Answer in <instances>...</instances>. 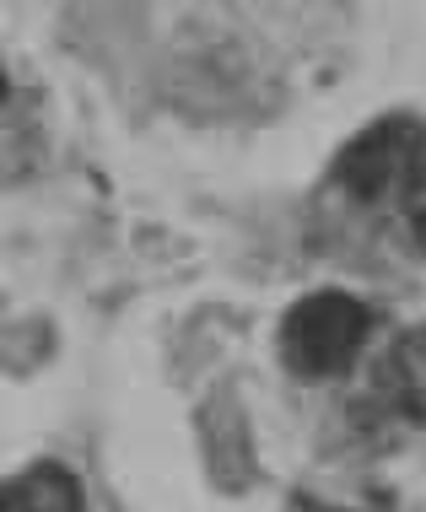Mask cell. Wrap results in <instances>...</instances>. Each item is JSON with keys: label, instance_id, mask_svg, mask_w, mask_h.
Wrapping results in <instances>:
<instances>
[{"label": "cell", "instance_id": "7a4b0ae2", "mask_svg": "<svg viewBox=\"0 0 426 512\" xmlns=\"http://www.w3.org/2000/svg\"><path fill=\"white\" fill-rule=\"evenodd\" d=\"M426 162V124L421 119H405V114H389V119H373L367 130H356L346 146H340L335 168V189H346L351 200L362 205H383V200H405L410 178L421 173Z\"/></svg>", "mask_w": 426, "mask_h": 512}, {"label": "cell", "instance_id": "3957f363", "mask_svg": "<svg viewBox=\"0 0 426 512\" xmlns=\"http://www.w3.org/2000/svg\"><path fill=\"white\" fill-rule=\"evenodd\" d=\"M378 405L394 410L400 421H426V324L405 329L373 367Z\"/></svg>", "mask_w": 426, "mask_h": 512}, {"label": "cell", "instance_id": "277c9868", "mask_svg": "<svg viewBox=\"0 0 426 512\" xmlns=\"http://www.w3.org/2000/svg\"><path fill=\"white\" fill-rule=\"evenodd\" d=\"M0 512H87V496L60 459H33L0 480Z\"/></svg>", "mask_w": 426, "mask_h": 512}, {"label": "cell", "instance_id": "5b68a950", "mask_svg": "<svg viewBox=\"0 0 426 512\" xmlns=\"http://www.w3.org/2000/svg\"><path fill=\"white\" fill-rule=\"evenodd\" d=\"M405 227H410V238H416L426 248V162H421V173L410 178V189H405Z\"/></svg>", "mask_w": 426, "mask_h": 512}, {"label": "cell", "instance_id": "8992f818", "mask_svg": "<svg viewBox=\"0 0 426 512\" xmlns=\"http://www.w3.org/2000/svg\"><path fill=\"white\" fill-rule=\"evenodd\" d=\"M0 103H6V71H0Z\"/></svg>", "mask_w": 426, "mask_h": 512}, {"label": "cell", "instance_id": "6da1fadb", "mask_svg": "<svg viewBox=\"0 0 426 512\" xmlns=\"http://www.w3.org/2000/svg\"><path fill=\"white\" fill-rule=\"evenodd\" d=\"M367 335H373V308H367L356 292H340V286H319V292L297 297L292 308L281 313L276 329V351L292 378H346L362 356Z\"/></svg>", "mask_w": 426, "mask_h": 512}]
</instances>
